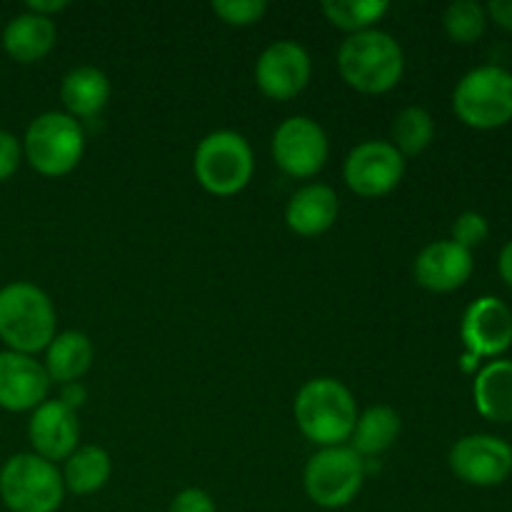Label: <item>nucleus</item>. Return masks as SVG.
I'll return each instance as SVG.
<instances>
[{"label": "nucleus", "mask_w": 512, "mask_h": 512, "mask_svg": "<svg viewBox=\"0 0 512 512\" xmlns=\"http://www.w3.org/2000/svg\"><path fill=\"white\" fill-rule=\"evenodd\" d=\"M213 13L218 15L223 23L243 28V25H253L268 13V3L265 0H215Z\"/></svg>", "instance_id": "bb28decb"}, {"label": "nucleus", "mask_w": 512, "mask_h": 512, "mask_svg": "<svg viewBox=\"0 0 512 512\" xmlns=\"http://www.w3.org/2000/svg\"><path fill=\"white\" fill-rule=\"evenodd\" d=\"M498 270H500V278L505 280V283L512 288V240L508 245L503 248V253H500V260H498Z\"/></svg>", "instance_id": "473e14b6"}, {"label": "nucleus", "mask_w": 512, "mask_h": 512, "mask_svg": "<svg viewBox=\"0 0 512 512\" xmlns=\"http://www.w3.org/2000/svg\"><path fill=\"white\" fill-rule=\"evenodd\" d=\"M450 468L463 483L493 488L512 473V448L495 435H468L450 450Z\"/></svg>", "instance_id": "9b49d317"}, {"label": "nucleus", "mask_w": 512, "mask_h": 512, "mask_svg": "<svg viewBox=\"0 0 512 512\" xmlns=\"http://www.w3.org/2000/svg\"><path fill=\"white\" fill-rule=\"evenodd\" d=\"M415 280L433 293H450L463 288L473 275V253L453 240L430 243L415 258Z\"/></svg>", "instance_id": "dca6fc26"}, {"label": "nucleus", "mask_w": 512, "mask_h": 512, "mask_svg": "<svg viewBox=\"0 0 512 512\" xmlns=\"http://www.w3.org/2000/svg\"><path fill=\"white\" fill-rule=\"evenodd\" d=\"M365 480L363 458L353 448L335 445L315 453L305 465V493L315 505L338 510L358 498Z\"/></svg>", "instance_id": "6e6552de"}, {"label": "nucleus", "mask_w": 512, "mask_h": 512, "mask_svg": "<svg viewBox=\"0 0 512 512\" xmlns=\"http://www.w3.org/2000/svg\"><path fill=\"white\" fill-rule=\"evenodd\" d=\"M390 135H393V143L390 145H393L403 158H415V155H420L430 143H433V118H430V113L425 108L410 105V108L400 110V113L395 115Z\"/></svg>", "instance_id": "b1692460"}, {"label": "nucleus", "mask_w": 512, "mask_h": 512, "mask_svg": "<svg viewBox=\"0 0 512 512\" xmlns=\"http://www.w3.org/2000/svg\"><path fill=\"white\" fill-rule=\"evenodd\" d=\"M453 110L475 130L508 125L512 120V73L500 65L470 70L455 88Z\"/></svg>", "instance_id": "39448f33"}, {"label": "nucleus", "mask_w": 512, "mask_h": 512, "mask_svg": "<svg viewBox=\"0 0 512 512\" xmlns=\"http://www.w3.org/2000/svg\"><path fill=\"white\" fill-rule=\"evenodd\" d=\"M475 408L490 423H512V360H493L473 385Z\"/></svg>", "instance_id": "aec40b11"}, {"label": "nucleus", "mask_w": 512, "mask_h": 512, "mask_svg": "<svg viewBox=\"0 0 512 512\" xmlns=\"http://www.w3.org/2000/svg\"><path fill=\"white\" fill-rule=\"evenodd\" d=\"M20 165V143L13 133L0 130V183L10 178Z\"/></svg>", "instance_id": "c756f323"}, {"label": "nucleus", "mask_w": 512, "mask_h": 512, "mask_svg": "<svg viewBox=\"0 0 512 512\" xmlns=\"http://www.w3.org/2000/svg\"><path fill=\"white\" fill-rule=\"evenodd\" d=\"M253 150L243 135L218 130L200 140L195 150V178L208 193L228 198L240 193L253 178Z\"/></svg>", "instance_id": "423d86ee"}, {"label": "nucleus", "mask_w": 512, "mask_h": 512, "mask_svg": "<svg viewBox=\"0 0 512 512\" xmlns=\"http://www.w3.org/2000/svg\"><path fill=\"white\" fill-rule=\"evenodd\" d=\"M273 158L290 178H310L328 160L325 130L305 115L288 118L273 135Z\"/></svg>", "instance_id": "9d476101"}, {"label": "nucleus", "mask_w": 512, "mask_h": 512, "mask_svg": "<svg viewBox=\"0 0 512 512\" xmlns=\"http://www.w3.org/2000/svg\"><path fill=\"white\" fill-rule=\"evenodd\" d=\"M465 348L473 358H495L512 345V313L503 300L485 295L478 298L460 323Z\"/></svg>", "instance_id": "ddd939ff"}, {"label": "nucleus", "mask_w": 512, "mask_h": 512, "mask_svg": "<svg viewBox=\"0 0 512 512\" xmlns=\"http://www.w3.org/2000/svg\"><path fill=\"white\" fill-rule=\"evenodd\" d=\"M110 470H113L110 455L103 448L85 445V448H78L65 460L63 483L70 493L90 495L108 483Z\"/></svg>", "instance_id": "5701e85b"}, {"label": "nucleus", "mask_w": 512, "mask_h": 512, "mask_svg": "<svg viewBox=\"0 0 512 512\" xmlns=\"http://www.w3.org/2000/svg\"><path fill=\"white\" fill-rule=\"evenodd\" d=\"M28 435L38 458L48 460L53 465L58 460H68L78 450L80 438L75 410L68 408L63 400H45L43 405L33 410Z\"/></svg>", "instance_id": "4468645a"}, {"label": "nucleus", "mask_w": 512, "mask_h": 512, "mask_svg": "<svg viewBox=\"0 0 512 512\" xmlns=\"http://www.w3.org/2000/svg\"><path fill=\"white\" fill-rule=\"evenodd\" d=\"M485 13H488L500 28L510 30L512 33V0H493V3H488Z\"/></svg>", "instance_id": "7c9ffc66"}, {"label": "nucleus", "mask_w": 512, "mask_h": 512, "mask_svg": "<svg viewBox=\"0 0 512 512\" xmlns=\"http://www.w3.org/2000/svg\"><path fill=\"white\" fill-rule=\"evenodd\" d=\"M390 5L385 0H328L323 3V13L335 28L345 33H365L388 13Z\"/></svg>", "instance_id": "393cba45"}, {"label": "nucleus", "mask_w": 512, "mask_h": 512, "mask_svg": "<svg viewBox=\"0 0 512 512\" xmlns=\"http://www.w3.org/2000/svg\"><path fill=\"white\" fill-rule=\"evenodd\" d=\"M55 23L43 15H35L25 10L23 15H15L3 30V48L18 63H38L53 50Z\"/></svg>", "instance_id": "a211bd4d"}, {"label": "nucleus", "mask_w": 512, "mask_h": 512, "mask_svg": "<svg viewBox=\"0 0 512 512\" xmlns=\"http://www.w3.org/2000/svg\"><path fill=\"white\" fill-rule=\"evenodd\" d=\"M400 435V415L388 405H375L363 415L353 430V450L358 455H380L393 448Z\"/></svg>", "instance_id": "4be33fe9"}, {"label": "nucleus", "mask_w": 512, "mask_h": 512, "mask_svg": "<svg viewBox=\"0 0 512 512\" xmlns=\"http://www.w3.org/2000/svg\"><path fill=\"white\" fill-rule=\"evenodd\" d=\"M310 55L293 40H278L260 55L255 65V83L270 100H290L303 93L310 80Z\"/></svg>", "instance_id": "f8f14e48"}, {"label": "nucleus", "mask_w": 512, "mask_h": 512, "mask_svg": "<svg viewBox=\"0 0 512 512\" xmlns=\"http://www.w3.org/2000/svg\"><path fill=\"white\" fill-rule=\"evenodd\" d=\"M0 498L10 512H55L65 498L63 475L35 453L13 455L0 470Z\"/></svg>", "instance_id": "20e7f679"}, {"label": "nucleus", "mask_w": 512, "mask_h": 512, "mask_svg": "<svg viewBox=\"0 0 512 512\" xmlns=\"http://www.w3.org/2000/svg\"><path fill=\"white\" fill-rule=\"evenodd\" d=\"M45 350L48 353H45L43 368L55 383H75L93 365V345H90L88 335L75 333V330L55 335L53 343Z\"/></svg>", "instance_id": "412c9836"}, {"label": "nucleus", "mask_w": 512, "mask_h": 512, "mask_svg": "<svg viewBox=\"0 0 512 512\" xmlns=\"http://www.w3.org/2000/svg\"><path fill=\"white\" fill-rule=\"evenodd\" d=\"M338 208V195L333 188L320 183L303 185L300 190H295L285 208V223L293 233L303 235V238H315L333 228V223L338 220Z\"/></svg>", "instance_id": "f3484780"}, {"label": "nucleus", "mask_w": 512, "mask_h": 512, "mask_svg": "<svg viewBox=\"0 0 512 512\" xmlns=\"http://www.w3.org/2000/svg\"><path fill=\"white\" fill-rule=\"evenodd\" d=\"M68 8L65 0H50V3H43V0H30L28 3V13L43 15V18H50L53 13H60V10Z\"/></svg>", "instance_id": "2f4dec72"}, {"label": "nucleus", "mask_w": 512, "mask_h": 512, "mask_svg": "<svg viewBox=\"0 0 512 512\" xmlns=\"http://www.w3.org/2000/svg\"><path fill=\"white\" fill-rule=\"evenodd\" d=\"M295 420L300 433L315 445L335 448L353 435L358 405L340 380L315 378L305 383L295 398Z\"/></svg>", "instance_id": "f257e3e1"}, {"label": "nucleus", "mask_w": 512, "mask_h": 512, "mask_svg": "<svg viewBox=\"0 0 512 512\" xmlns=\"http://www.w3.org/2000/svg\"><path fill=\"white\" fill-rule=\"evenodd\" d=\"M168 512H215V503L205 490L188 488L175 495Z\"/></svg>", "instance_id": "c85d7f7f"}, {"label": "nucleus", "mask_w": 512, "mask_h": 512, "mask_svg": "<svg viewBox=\"0 0 512 512\" xmlns=\"http://www.w3.org/2000/svg\"><path fill=\"white\" fill-rule=\"evenodd\" d=\"M60 98H63V105L68 108L70 118H98L100 110H103L110 100L108 75H105L103 70L93 68V65L73 68L63 78Z\"/></svg>", "instance_id": "6ab92c4d"}, {"label": "nucleus", "mask_w": 512, "mask_h": 512, "mask_svg": "<svg viewBox=\"0 0 512 512\" xmlns=\"http://www.w3.org/2000/svg\"><path fill=\"white\" fill-rule=\"evenodd\" d=\"M485 23H488V13L475 0H455L445 8L443 15L445 33L460 45L478 43L480 35L485 33Z\"/></svg>", "instance_id": "a878e982"}, {"label": "nucleus", "mask_w": 512, "mask_h": 512, "mask_svg": "<svg viewBox=\"0 0 512 512\" xmlns=\"http://www.w3.org/2000/svg\"><path fill=\"white\" fill-rule=\"evenodd\" d=\"M488 238V220L480 213H463L453 225V243L460 245L465 250H473L475 245H480Z\"/></svg>", "instance_id": "cd10ccee"}, {"label": "nucleus", "mask_w": 512, "mask_h": 512, "mask_svg": "<svg viewBox=\"0 0 512 512\" xmlns=\"http://www.w3.org/2000/svg\"><path fill=\"white\" fill-rule=\"evenodd\" d=\"M85 150L83 128L68 113L38 115L25 133V158L48 178L68 175L80 163Z\"/></svg>", "instance_id": "0eeeda50"}, {"label": "nucleus", "mask_w": 512, "mask_h": 512, "mask_svg": "<svg viewBox=\"0 0 512 512\" xmlns=\"http://www.w3.org/2000/svg\"><path fill=\"white\" fill-rule=\"evenodd\" d=\"M48 388V373L33 355L13 353V350L0 353V408L10 413L35 410L45 403Z\"/></svg>", "instance_id": "2eb2a0df"}, {"label": "nucleus", "mask_w": 512, "mask_h": 512, "mask_svg": "<svg viewBox=\"0 0 512 512\" xmlns=\"http://www.w3.org/2000/svg\"><path fill=\"white\" fill-rule=\"evenodd\" d=\"M338 70L350 88L368 95L388 93L400 83L405 70L403 48L383 30H365L343 40L338 50Z\"/></svg>", "instance_id": "f03ea898"}, {"label": "nucleus", "mask_w": 512, "mask_h": 512, "mask_svg": "<svg viewBox=\"0 0 512 512\" xmlns=\"http://www.w3.org/2000/svg\"><path fill=\"white\" fill-rule=\"evenodd\" d=\"M55 338V308L33 283H10L0 290V340L13 353L33 355Z\"/></svg>", "instance_id": "7ed1b4c3"}, {"label": "nucleus", "mask_w": 512, "mask_h": 512, "mask_svg": "<svg viewBox=\"0 0 512 512\" xmlns=\"http://www.w3.org/2000/svg\"><path fill=\"white\" fill-rule=\"evenodd\" d=\"M405 173V158L385 140H368L350 150L345 158V183L355 195L380 198L398 188Z\"/></svg>", "instance_id": "1a4fd4ad"}]
</instances>
